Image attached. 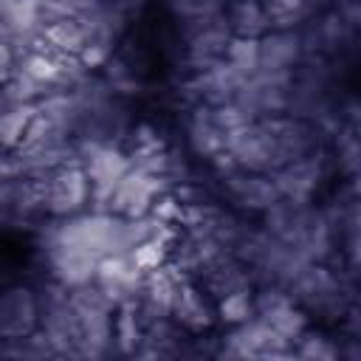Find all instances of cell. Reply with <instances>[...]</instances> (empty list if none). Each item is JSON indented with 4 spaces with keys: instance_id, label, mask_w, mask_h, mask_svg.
Masks as SVG:
<instances>
[{
    "instance_id": "cell-1",
    "label": "cell",
    "mask_w": 361,
    "mask_h": 361,
    "mask_svg": "<svg viewBox=\"0 0 361 361\" xmlns=\"http://www.w3.org/2000/svg\"><path fill=\"white\" fill-rule=\"evenodd\" d=\"M290 299L322 324H338L350 305H355L353 274L336 268V262H307L288 285Z\"/></svg>"
},
{
    "instance_id": "cell-2",
    "label": "cell",
    "mask_w": 361,
    "mask_h": 361,
    "mask_svg": "<svg viewBox=\"0 0 361 361\" xmlns=\"http://www.w3.org/2000/svg\"><path fill=\"white\" fill-rule=\"evenodd\" d=\"M71 305L76 310L79 322V358H107L116 353V338H113V313L116 305L93 285H79L68 288Z\"/></svg>"
},
{
    "instance_id": "cell-3",
    "label": "cell",
    "mask_w": 361,
    "mask_h": 361,
    "mask_svg": "<svg viewBox=\"0 0 361 361\" xmlns=\"http://www.w3.org/2000/svg\"><path fill=\"white\" fill-rule=\"evenodd\" d=\"M39 290V333L48 338L56 358H79V322L68 288L45 282Z\"/></svg>"
},
{
    "instance_id": "cell-4",
    "label": "cell",
    "mask_w": 361,
    "mask_h": 361,
    "mask_svg": "<svg viewBox=\"0 0 361 361\" xmlns=\"http://www.w3.org/2000/svg\"><path fill=\"white\" fill-rule=\"evenodd\" d=\"M42 214V180L20 172L17 161L0 155V228L34 223Z\"/></svg>"
},
{
    "instance_id": "cell-5",
    "label": "cell",
    "mask_w": 361,
    "mask_h": 361,
    "mask_svg": "<svg viewBox=\"0 0 361 361\" xmlns=\"http://www.w3.org/2000/svg\"><path fill=\"white\" fill-rule=\"evenodd\" d=\"M76 155H79V164L85 166V175L90 180V209L93 212H107V200H110L116 183L133 166L127 149L118 147V144L76 141Z\"/></svg>"
},
{
    "instance_id": "cell-6",
    "label": "cell",
    "mask_w": 361,
    "mask_h": 361,
    "mask_svg": "<svg viewBox=\"0 0 361 361\" xmlns=\"http://www.w3.org/2000/svg\"><path fill=\"white\" fill-rule=\"evenodd\" d=\"M214 355L220 358H293V344L282 338L265 319L251 316L248 322L226 330Z\"/></svg>"
},
{
    "instance_id": "cell-7",
    "label": "cell",
    "mask_w": 361,
    "mask_h": 361,
    "mask_svg": "<svg viewBox=\"0 0 361 361\" xmlns=\"http://www.w3.org/2000/svg\"><path fill=\"white\" fill-rule=\"evenodd\" d=\"M42 180V214L62 220L90 209V180L79 161H68Z\"/></svg>"
},
{
    "instance_id": "cell-8",
    "label": "cell",
    "mask_w": 361,
    "mask_h": 361,
    "mask_svg": "<svg viewBox=\"0 0 361 361\" xmlns=\"http://www.w3.org/2000/svg\"><path fill=\"white\" fill-rule=\"evenodd\" d=\"M228 39H231V31L226 25V11L217 17H206V20L180 25L183 68H189V73H197V71L220 62Z\"/></svg>"
},
{
    "instance_id": "cell-9",
    "label": "cell",
    "mask_w": 361,
    "mask_h": 361,
    "mask_svg": "<svg viewBox=\"0 0 361 361\" xmlns=\"http://www.w3.org/2000/svg\"><path fill=\"white\" fill-rule=\"evenodd\" d=\"M327 175H330V152L324 147V149H316L310 155L282 164L279 169L271 172V180H274L279 197L296 200V203H310V200H316Z\"/></svg>"
},
{
    "instance_id": "cell-10",
    "label": "cell",
    "mask_w": 361,
    "mask_h": 361,
    "mask_svg": "<svg viewBox=\"0 0 361 361\" xmlns=\"http://www.w3.org/2000/svg\"><path fill=\"white\" fill-rule=\"evenodd\" d=\"M39 327V290L28 282H6L0 288V338L17 341Z\"/></svg>"
},
{
    "instance_id": "cell-11",
    "label": "cell",
    "mask_w": 361,
    "mask_h": 361,
    "mask_svg": "<svg viewBox=\"0 0 361 361\" xmlns=\"http://www.w3.org/2000/svg\"><path fill=\"white\" fill-rule=\"evenodd\" d=\"M166 189L169 186L161 178H155V175H149L138 166H130L124 172V178L116 183V189L107 200V212L116 214V217H124V220L144 217V214H149L158 195L166 192Z\"/></svg>"
},
{
    "instance_id": "cell-12",
    "label": "cell",
    "mask_w": 361,
    "mask_h": 361,
    "mask_svg": "<svg viewBox=\"0 0 361 361\" xmlns=\"http://www.w3.org/2000/svg\"><path fill=\"white\" fill-rule=\"evenodd\" d=\"M223 197L234 206L240 214H262L279 200V192L265 172H248V169H231L228 175L217 178Z\"/></svg>"
},
{
    "instance_id": "cell-13",
    "label": "cell",
    "mask_w": 361,
    "mask_h": 361,
    "mask_svg": "<svg viewBox=\"0 0 361 361\" xmlns=\"http://www.w3.org/2000/svg\"><path fill=\"white\" fill-rule=\"evenodd\" d=\"M39 251L45 257L51 282H56L62 288H79V285L93 282L99 257L87 254L85 248H76V245H68L59 240H39Z\"/></svg>"
},
{
    "instance_id": "cell-14",
    "label": "cell",
    "mask_w": 361,
    "mask_h": 361,
    "mask_svg": "<svg viewBox=\"0 0 361 361\" xmlns=\"http://www.w3.org/2000/svg\"><path fill=\"white\" fill-rule=\"evenodd\" d=\"M169 319L189 336H206L217 327V307L214 299L200 288V282L186 276L172 299Z\"/></svg>"
},
{
    "instance_id": "cell-15",
    "label": "cell",
    "mask_w": 361,
    "mask_h": 361,
    "mask_svg": "<svg viewBox=\"0 0 361 361\" xmlns=\"http://www.w3.org/2000/svg\"><path fill=\"white\" fill-rule=\"evenodd\" d=\"M141 282H144V271L135 265V259L130 257V251H113V254H104L96 262L93 285L113 305H121V302L135 299L138 290H141Z\"/></svg>"
},
{
    "instance_id": "cell-16",
    "label": "cell",
    "mask_w": 361,
    "mask_h": 361,
    "mask_svg": "<svg viewBox=\"0 0 361 361\" xmlns=\"http://www.w3.org/2000/svg\"><path fill=\"white\" fill-rule=\"evenodd\" d=\"M226 152L234 158V164L240 169L248 172H265L271 175L276 169V158H274V144L268 130L262 127V121H251L234 133L226 135Z\"/></svg>"
},
{
    "instance_id": "cell-17",
    "label": "cell",
    "mask_w": 361,
    "mask_h": 361,
    "mask_svg": "<svg viewBox=\"0 0 361 361\" xmlns=\"http://www.w3.org/2000/svg\"><path fill=\"white\" fill-rule=\"evenodd\" d=\"M183 138H186L189 155L200 158L203 164L212 155H217L220 149H226V133L214 121L212 107L203 104V102H195V104L183 107Z\"/></svg>"
},
{
    "instance_id": "cell-18",
    "label": "cell",
    "mask_w": 361,
    "mask_h": 361,
    "mask_svg": "<svg viewBox=\"0 0 361 361\" xmlns=\"http://www.w3.org/2000/svg\"><path fill=\"white\" fill-rule=\"evenodd\" d=\"M195 279L200 282V288H203L214 302L223 299V296H228V293L254 290V276H251L248 265H245L240 257L228 254V251L217 254Z\"/></svg>"
},
{
    "instance_id": "cell-19",
    "label": "cell",
    "mask_w": 361,
    "mask_h": 361,
    "mask_svg": "<svg viewBox=\"0 0 361 361\" xmlns=\"http://www.w3.org/2000/svg\"><path fill=\"white\" fill-rule=\"evenodd\" d=\"M305 59L302 37L296 28H271L259 37V62L262 73H293Z\"/></svg>"
},
{
    "instance_id": "cell-20",
    "label": "cell",
    "mask_w": 361,
    "mask_h": 361,
    "mask_svg": "<svg viewBox=\"0 0 361 361\" xmlns=\"http://www.w3.org/2000/svg\"><path fill=\"white\" fill-rule=\"evenodd\" d=\"M39 45H45L54 54H68V56H79L85 42H87V31L82 25V20L76 17H56L48 20L39 31Z\"/></svg>"
},
{
    "instance_id": "cell-21",
    "label": "cell",
    "mask_w": 361,
    "mask_h": 361,
    "mask_svg": "<svg viewBox=\"0 0 361 361\" xmlns=\"http://www.w3.org/2000/svg\"><path fill=\"white\" fill-rule=\"evenodd\" d=\"M226 25L231 37H251V39H259L265 31H271L262 0H228Z\"/></svg>"
},
{
    "instance_id": "cell-22",
    "label": "cell",
    "mask_w": 361,
    "mask_h": 361,
    "mask_svg": "<svg viewBox=\"0 0 361 361\" xmlns=\"http://www.w3.org/2000/svg\"><path fill=\"white\" fill-rule=\"evenodd\" d=\"M113 338H116V355H133L144 338V322L138 313V302H121L113 313Z\"/></svg>"
},
{
    "instance_id": "cell-23",
    "label": "cell",
    "mask_w": 361,
    "mask_h": 361,
    "mask_svg": "<svg viewBox=\"0 0 361 361\" xmlns=\"http://www.w3.org/2000/svg\"><path fill=\"white\" fill-rule=\"evenodd\" d=\"M31 118H34V104H17L0 96V155H8L17 149Z\"/></svg>"
},
{
    "instance_id": "cell-24",
    "label": "cell",
    "mask_w": 361,
    "mask_h": 361,
    "mask_svg": "<svg viewBox=\"0 0 361 361\" xmlns=\"http://www.w3.org/2000/svg\"><path fill=\"white\" fill-rule=\"evenodd\" d=\"M259 319H265V322H268L282 338H288L290 344L310 327V316H307L293 299H288V302L271 307L268 313H259Z\"/></svg>"
},
{
    "instance_id": "cell-25",
    "label": "cell",
    "mask_w": 361,
    "mask_h": 361,
    "mask_svg": "<svg viewBox=\"0 0 361 361\" xmlns=\"http://www.w3.org/2000/svg\"><path fill=\"white\" fill-rule=\"evenodd\" d=\"M293 358L302 361H338V341L322 327H307L293 341Z\"/></svg>"
},
{
    "instance_id": "cell-26",
    "label": "cell",
    "mask_w": 361,
    "mask_h": 361,
    "mask_svg": "<svg viewBox=\"0 0 361 361\" xmlns=\"http://www.w3.org/2000/svg\"><path fill=\"white\" fill-rule=\"evenodd\" d=\"M214 307H217V324H226V327L243 324L254 316V290L228 293V296L217 299Z\"/></svg>"
},
{
    "instance_id": "cell-27",
    "label": "cell",
    "mask_w": 361,
    "mask_h": 361,
    "mask_svg": "<svg viewBox=\"0 0 361 361\" xmlns=\"http://www.w3.org/2000/svg\"><path fill=\"white\" fill-rule=\"evenodd\" d=\"M164 3L172 11V17L180 25H186V23H197V20L223 14L228 0H164Z\"/></svg>"
},
{
    "instance_id": "cell-28",
    "label": "cell",
    "mask_w": 361,
    "mask_h": 361,
    "mask_svg": "<svg viewBox=\"0 0 361 361\" xmlns=\"http://www.w3.org/2000/svg\"><path fill=\"white\" fill-rule=\"evenodd\" d=\"M223 59L237 68L243 76H251L257 71V62H259V39H251V37H231L228 45H226V54Z\"/></svg>"
},
{
    "instance_id": "cell-29",
    "label": "cell",
    "mask_w": 361,
    "mask_h": 361,
    "mask_svg": "<svg viewBox=\"0 0 361 361\" xmlns=\"http://www.w3.org/2000/svg\"><path fill=\"white\" fill-rule=\"evenodd\" d=\"M14 68H17V51L11 48L8 39L0 37V87H3V82L14 73Z\"/></svg>"
}]
</instances>
